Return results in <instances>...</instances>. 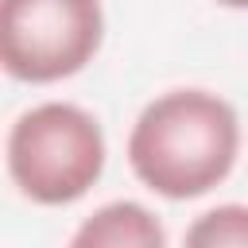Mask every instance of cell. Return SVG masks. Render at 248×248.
I'll return each instance as SVG.
<instances>
[{"mask_svg":"<svg viewBox=\"0 0 248 248\" xmlns=\"http://www.w3.org/2000/svg\"><path fill=\"white\" fill-rule=\"evenodd\" d=\"M236 147L240 124L229 101L205 89H170L140 112L128 136V163L147 190L186 202L225 182Z\"/></svg>","mask_w":248,"mask_h":248,"instance_id":"1","label":"cell"},{"mask_svg":"<svg viewBox=\"0 0 248 248\" xmlns=\"http://www.w3.org/2000/svg\"><path fill=\"white\" fill-rule=\"evenodd\" d=\"M217 4H225V8H248V0H217Z\"/></svg>","mask_w":248,"mask_h":248,"instance_id":"6","label":"cell"},{"mask_svg":"<svg viewBox=\"0 0 248 248\" xmlns=\"http://www.w3.org/2000/svg\"><path fill=\"white\" fill-rule=\"evenodd\" d=\"M105 170L101 124L66 101L23 112L8 132V174L23 198L39 205L78 202Z\"/></svg>","mask_w":248,"mask_h":248,"instance_id":"2","label":"cell"},{"mask_svg":"<svg viewBox=\"0 0 248 248\" xmlns=\"http://www.w3.org/2000/svg\"><path fill=\"white\" fill-rule=\"evenodd\" d=\"M101 0H0V58L19 81H62L101 46Z\"/></svg>","mask_w":248,"mask_h":248,"instance_id":"3","label":"cell"},{"mask_svg":"<svg viewBox=\"0 0 248 248\" xmlns=\"http://www.w3.org/2000/svg\"><path fill=\"white\" fill-rule=\"evenodd\" d=\"M163 225L136 202H112L81 221L74 248H163Z\"/></svg>","mask_w":248,"mask_h":248,"instance_id":"4","label":"cell"},{"mask_svg":"<svg viewBox=\"0 0 248 248\" xmlns=\"http://www.w3.org/2000/svg\"><path fill=\"white\" fill-rule=\"evenodd\" d=\"M194 248H248V205H217L186 229Z\"/></svg>","mask_w":248,"mask_h":248,"instance_id":"5","label":"cell"}]
</instances>
